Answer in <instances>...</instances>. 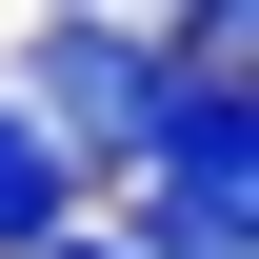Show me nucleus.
Here are the masks:
<instances>
[{"label": "nucleus", "instance_id": "obj_1", "mask_svg": "<svg viewBox=\"0 0 259 259\" xmlns=\"http://www.w3.org/2000/svg\"><path fill=\"white\" fill-rule=\"evenodd\" d=\"M20 80H40L20 120L60 140V160H140V120H160V60H140L120 20H40V60H20Z\"/></svg>", "mask_w": 259, "mask_h": 259}, {"label": "nucleus", "instance_id": "obj_2", "mask_svg": "<svg viewBox=\"0 0 259 259\" xmlns=\"http://www.w3.org/2000/svg\"><path fill=\"white\" fill-rule=\"evenodd\" d=\"M60 199H80V160L20 120V100H0V259H40V239H60Z\"/></svg>", "mask_w": 259, "mask_h": 259}, {"label": "nucleus", "instance_id": "obj_3", "mask_svg": "<svg viewBox=\"0 0 259 259\" xmlns=\"http://www.w3.org/2000/svg\"><path fill=\"white\" fill-rule=\"evenodd\" d=\"M180 20H199V60H220V80H239V0H180Z\"/></svg>", "mask_w": 259, "mask_h": 259}, {"label": "nucleus", "instance_id": "obj_4", "mask_svg": "<svg viewBox=\"0 0 259 259\" xmlns=\"http://www.w3.org/2000/svg\"><path fill=\"white\" fill-rule=\"evenodd\" d=\"M40 259H120V239H40Z\"/></svg>", "mask_w": 259, "mask_h": 259}]
</instances>
